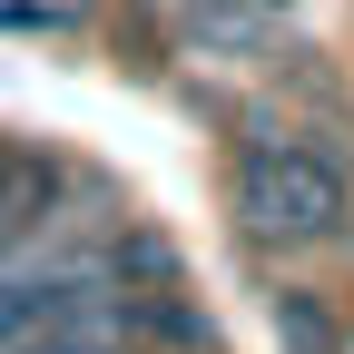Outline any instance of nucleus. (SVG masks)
Returning a JSON list of instances; mask_svg holds the SVG:
<instances>
[{
	"label": "nucleus",
	"mask_w": 354,
	"mask_h": 354,
	"mask_svg": "<svg viewBox=\"0 0 354 354\" xmlns=\"http://www.w3.org/2000/svg\"><path fill=\"white\" fill-rule=\"evenodd\" d=\"M276 20H295V0H187V39L207 59H246V50H266V30Z\"/></svg>",
	"instance_id": "3"
},
{
	"label": "nucleus",
	"mask_w": 354,
	"mask_h": 354,
	"mask_svg": "<svg viewBox=\"0 0 354 354\" xmlns=\"http://www.w3.org/2000/svg\"><path fill=\"white\" fill-rule=\"evenodd\" d=\"M335 354H354V325H344V335H335Z\"/></svg>",
	"instance_id": "7"
},
{
	"label": "nucleus",
	"mask_w": 354,
	"mask_h": 354,
	"mask_svg": "<svg viewBox=\"0 0 354 354\" xmlns=\"http://www.w3.org/2000/svg\"><path fill=\"white\" fill-rule=\"evenodd\" d=\"M20 354H128V335H39Z\"/></svg>",
	"instance_id": "5"
},
{
	"label": "nucleus",
	"mask_w": 354,
	"mask_h": 354,
	"mask_svg": "<svg viewBox=\"0 0 354 354\" xmlns=\"http://www.w3.org/2000/svg\"><path fill=\"white\" fill-rule=\"evenodd\" d=\"M227 207H236V236L246 246H335L354 187H344V158L325 138H305L295 118H246V138L227 148Z\"/></svg>",
	"instance_id": "1"
},
{
	"label": "nucleus",
	"mask_w": 354,
	"mask_h": 354,
	"mask_svg": "<svg viewBox=\"0 0 354 354\" xmlns=\"http://www.w3.org/2000/svg\"><path fill=\"white\" fill-rule=\"evenodd\" d=\"M266 315H276V344H286V354H335V335H344V315H335L315 286H276Z\"/></svg>",
	"instance_id": "4"
},
{
	"label": "nucleus",
	"mask_w": 354,
	"mask_h": 354,
	"mask_svg": "<svg viewBox=\"0 0 354 354\" xmlns=\"http://www.w3.org/2000/svg\"><path fill=\"white\" fill-rule=\"evenodd\" d=\"M10 158H20V138H0V187H10Z\"/></svg>",
	"instance_id": "6"
},
{
	"label": "nucleus",
	"mask_w": 354,
	"mask_h": 354,
	"mask_svg": "<svg viewBox=\"0 0 354 354\" xmlns=\"http://www.w3.org/2000/svg\"><path fill=\"white\" fill-rule=\"evenodd\" d=\"M39 335H118V286L99 276V256L0 266V354H20Z\"/></svg>",
	"instance_id": "2"
}]
</instances>
